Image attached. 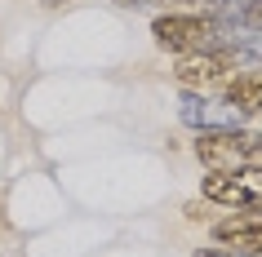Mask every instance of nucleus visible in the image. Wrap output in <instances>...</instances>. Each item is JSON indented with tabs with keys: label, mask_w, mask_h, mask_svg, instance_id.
<instances>
[{
	"label": "nucleus",
	"mask_w": 262,
	"mask_h": 257,
	"mask_svg": "<svg viewBox=\"0 0 262 257\" xmlns=\"http://www.w3.org/2000/svg\"><path fill=\"white\" fill-rule=\"evenodd\" d=\"M262 155V133L258 129H240V124H213L200 129L195 137V160L205 169H240Z\"/></svg>",
	"instance_id": "f03ea898"
},
{
	"label": "nucleus",
	"mask_w": 262,
	"mask_h": 257,
	"mask_svg": "<svg viewBox=\"0 0 262 257\" xmlns=\"http://www.w3.org/2000/svg\"><path fill=\"white\" fill-rule=\"evenodd\" d=\"M195 257H249V253H231V248H195Z\"/></svg>",
	"instance_id": "6e6552de"
},
{
	"label": "nucleus",
	"mask_w": 262,
	"mask_h": 257,
	"mask_svg": "<svg viewBox=\"0 0 262 257\" xmlns=\"http://www.w3.org/2000/svg\"><path fill=\"white\" fill-rule=\"evenodd\" d=\"M218 89H222V107L231 115H262V71L258 67H240Z\"/></svg>",
	"instance_id": "39448f33"
},
{
	"label": "nucleus",
	"mask_w": 262,
	"mask_h": 257,
	"mask_svg": "<svg viewBox=\"0 0 262 257\" xmlns=\"http://www.w3.org/2000/svg\"><path fill=\"white\" fill-rule=\"evenodd\" d=\"M151 36H156V49H165V54H200V49H213L222 44L231 31L222 27L218 14H160L151 22Z\"/></svg>",
	"instance_id": "f257e3e1"
},
{
	"label": "nucleus",
	"mask_w": 262,
	"mask_h": 257,
	"mask_svg": "<svg viewBox=\"0 0 262 257\" xmlns=\"http://www.w3.org/2000/svg\"><path fill=\"white\" fill-rule=\"evenodd\" d=\"M205 204H222V208H249L262 204V169L258 164H240V169H209L200 182Z\"/></svg>",
	"instance_id": "7ed1b4c3"
},
{
	"label": "nucleus",
	"mask_w": 262,
	"mask_h": 257,
	"mask_svg": "<svg viewBox=\"0 0 262 257\" xmlns=\"http://www.w3.org/2000/svg\"><path fill=\"white\" fill-rule=\"evenodd\" d=\"M222 18V27L227 31H253L262 36V0H227V14Z\"/></svg>",
	"instance_id": "423d86ee"
},
{
	"label": "nucleus",
	"mask_w": 262,
	"mask_h": 257,
	"mask_svg": "<svg viewBox=\"0 0 262 257\" xmlns=\"http://www.w3.org/2000/svg\"><path fill=\"white\" fill-rule=\"evenodd\" d=\"M213 244L218 248H231V253H249V257H262V204H249L240 213L213 222Z\"/></svg>",
	"instance_id": "20e7f679"
},
{
	"label": "nucleus",
	"mask_w": 262,
	"mask_h": 257,
	"mask_svg": "<svg viewBox=\"0 0 262 257\" xmlns=\"http://www.w3.org/2000/svg\"><path fill=\"white\" fill-rule=\"evenodd\" d=\"M120 9H178V5H205V0H116ZM213 5H227V0H213Z\"/></svg>",
	"instance_id": "0eeeda50"
}]
</instances>
